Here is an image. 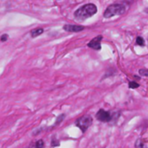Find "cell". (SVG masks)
I'll use <instances>...</instances> for the list:
<instances>
[{"label": "cell", "mask_w": 148, "mask_h": 148, "mask_svg": "<svg viewBox=\"0 0 148 148\" xmlns=\"http://www.w3.org/2000/svg\"><path fill=\"white\" fill-rule=\"evenodd\" d=\"M97 6L95 4H86L79 8L74 12V17L78 20H85L97 13Z\"/></svg>", "instance_id": "cell-1"}, {"label": "cell", "mask_w": 148, "mask_h": 148, "mask_svg": "<svg viewBox=\"0 0 148 148\" xmlns=\"http://www.w3.org/2000/svg\"><path fill=\"white\" fill-rule=\"evenodd\" d=\"M126 12V6L122 4H113L109 5L104 12V17L105 19H110L114 16L122 15Z\"/></svg>", "instance_id": "cell-2"}, {"label": "cell", "mask_w": 148, "mask_h": 148, "mask_svg": "<svg viewBox=\"0 0 148 148\" xmlns=\"http://www.w3.org/2000/svg\"><path fill=\"white\" fill-rule=\"evenodd\" d=\"M92 124V118L90 115L83 116L76 121V126L81 130L82 132H85V131L89 128Z\"/></svg>", "instance_id": "cell-3"}, {"label": "cell", "mask_w": 148, "mask_h": 148, "mask_svg": "<svg viewBox=\"0 0 148 148\" xmlns=\"http://www.w3.org/2000/svg\"><path fill=\"white\" fill-rule=\"evenodd\" d=\"M96 118H97L98 120H99L101 122H110L113 119V116H111V114L109 111L100 109L96 113Z\"/></svg>", "instance_id": "cell-4"}, {"label": "cell", "mask_w": 148, "mask_h": 148, "mask_svg": "<svg viewBox=\"0 0 148 148\" xmlns=\"http://www.w3.org/2000/svg\"><path fill=\"white\" fill-rule=\"evenodd\" d=\"M103 39V37L101 35L99 36H97L96 38H92V40L88 43V47L92 48V49H94V50H100L101 49V40Z\"/></svg>", "instance_id": "cell-5"}, {"label": "cell", "mask_w": 148, "mask_h": 148, "mask_svg": "<svg viewBox=\"0 0 148 148\" xmlns=\"http://www.w3.org/2000/svg\"><path fill=\"white\" fill-rule=\"evenodd\" d=\"M64 30L69 32H79L85 29L82 25H64Z\"/></svg>", "instance_id": "cell-6"}, {"label": "cell", "mask_w": 148, "mask_h": 148, "mask_svg": "<svg viewBox=\"0 0 148 148\" xmlns=\"http://www.w3.org/2000/svg\"><path fill=\"white\" fill-rule=\"evenodd\" d=\"M43 32H44L43 28H37V29H34V30L32 31L31 35H32V38H36V37H38L39 35H41Z\"/></svg>", "instance_id": "cell-7"}, {"label": "cell", "mask_w": 148, "mask_h": 148, "mask_svg": "<svg viewBox=\"0 0 148 148\" xmlns=\"http://www.w3.org/2000/svg\"><path fill=\"white\" fill-rule=\"evenodd\" d=\"M44 146H45V143L42 139H39L35 143L33 148H44Z\"/></svg>", "instance_id": "cell-8"}, {"label": "cell", "mask_w": 148, "mask_h": 148, "mask_svg": "<svg viewBox=\"0 0 148 148\" xmlns=\"http://www.w3.org/2000/svg\"><path fill=\"white\" fill-rule=\"evenodd\" d=\"M136 44L138 45L144 46L145 45V40L143 39V38H141V37H138L136 38Z\"/></svg>", "instance_id": "cell-9"}, {"label": "cell", "mask_w": 148, "mask_h": 148, "mask_svg": "<svg viewBox=\"0 0 148 148\" xmlns=\"http://www.w3.org/2000/svg\"><path fill=\"white\" fill-rule=\"evenodd\" d=\"M128 86H129V88H131V89H136V88L139 86V85L135 81H131V82H129Z\"/></svg>", "instance_id": "cell-10"}, {"label": "cell", "mask_w": 148, "mask_h": 148, "mask_svg": "<svg viewBox=\"0 0 148 148\" xmlns=\"http://www.w3.org/2000/svg\"><path fill=\"white\" fill-rule=\"evenodd\" d=\"M64 117H66V115H64V114H61V115L59 116L58 119H57V121L55 122V124H54V126H57V125H59V124H60L61 122L64 120Z\"/></svg>", "instance_id": "cell-11"}, {"label": "cell", "mask_w": 148, "mask_h": 148, "mask_svg": "<svg viewBox=\"0 0 148 148\" xmlns=\"http://www.w3.org/2000/svg\"><path fill=\"white\" fill-rule=\"evenodd\" d=\"M139 72L141 76L148 77V69H140L139 71Z\"/></svg>", "instance_id": "cell-12"}, {"label": "cell", "mask_w": 148, "mask_h": 148, "mask_svg": "<svg viewBox=\"0 0 148 148\" xmlns=\"http://www.w3.org/2000/svg\"><path fill=\"white\" fill-rule=\"evenodd\" d=\"M8 39V35L7 34H4V35H2V37L1 38H0V40L2 41V42H5V41Z\"/></svg>", "instance_id": "cell-13"}, {"label": "cell", "mask_w": 148, "mask_h": 148, "mask_svg": "<svg viewBox=\"0 0 148 148\" xmlns=\"http://www.w3.org/2000/svg\"><path fill=\"white\" fill-rule=\"evenodd\" d=\"M145 12H148V8H147V9H145Z\"/></svg>", "instance_id": "cell-14"}, {"label": "cell", "mask_w": 148, "mask_h": 148, "mask_svg": "<svg viewBox=\"0 0 148 148\" xmlns=\"http://www.w3.org/2000/svg\"><path fill=\"white\" fill-rule=\"evenodd\" d=\"M143 148H145V147H143Z\"/></svg>", "instance_id": "cell-15"}]
</instances>
